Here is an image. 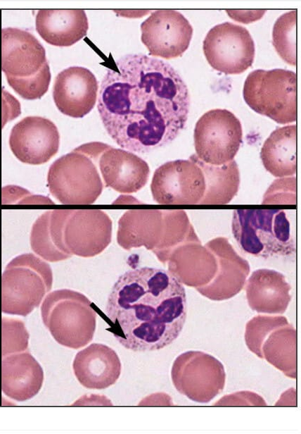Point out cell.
<instances>
[{
  "mask_svg": "<svg viewBox=\"0 0 301 434\" xmlns=\"http://www.w3.org/2000/svg\"><path fill=\"white\" fill-rule=\"evenodd\" d=\"M233 236L244 252L257 257L295 252L290 221L283 209H238L233 212Z\"/></svg>",
  "mask_w": 301,
  "mask_h": 434,
  "instance_id": "obj_4",
  "label": "cell"
},
{
  "mask_svg": "<svg viewBox=\"0 0 301 434\" xmlns=\"http://www.w3.org/2000/svg\"><path fill=\"white\" fill-rule=\"evenodd\" d=\"M287 326L282 330L279 329L281 326L276 331H272L262 354V358L283 371L286 376L293 378L295 376V337L288 340L295 336V332L292 326L288 328Z\"/></svg>",
  "mask_w": 301,
  "mask_h": 434,
  "instance_id": "obj_23",
  "label": "cell"
},
{
  "mask_svg": "<svg viewBox=\"0 0 301 434\" xmlns=\"http://www.w3.org/2000/svg\"><path fill=\"white\" fill-rule=\"evenodd\" d=\"M203 49L211 67L226 75L245 72L255 57V44L248 30L229 22L218 24L208 31Z\"/></svg>",
  "mask_w": 301,
  "mask_h": 434,
  "instance_id": "obj_12",
  "label": "cell"
},
{
  "mask_svg": "<svg viewBox=\"0 0 301 434\" xmlns=\"http://www.w3.org/2000/svg\"><path fill=\"white\" fill-rule=\"evenodd\" d=\"M74 374L86 388L103 390L119 379L122 365L116 352L101 343H92L75 355L72 363Z\"/></svg>",
  "mask_w": 301,
  "mask_h": 434,
  "instance_id": "obj_17",
  "label": "cell"
},
{
  "mask_svg": "<svg viewBox=\"0 0 301 434\" xmlns=\"http://www.w3.org/2000/svg\"><path fill=\"white\" fill-rule=\"evenodd\" d=\"M107 144L86 143L55 161L49 170L50 192L60 203H93L90 197V177L96 175L95 164Z\"/></svg>",
  "mask_w": 301,
  "mask_h": 434,
  "instance_id": "obj_8",
  "label": "cell"
},
{
  "mask_svg": "<svg viewBox=\"0 0 301 434\" xmlns=\"http://www.w3.org/2000/svg\"><path fill=\"white\" fill-rule=\"evenodd\" d=\"M171 378L179 393L193 402L207 403L223 390L226 373L222 364L212 355L188 351L174 360Z\"/></svg>",
  "mask_w": 301,
  "mask_h": 434,
  "instance_id": "obj_10",
  "label": "cell"
},
{
  "mask_svg": "<svg viewBox=\"0 0 301 434\" xmlns=\"http://www.w3.org/2000/svg\"><path fill=\"white\" fill-rule=\"evenodd\" d=\"M189 106L187 86L172 66L144 54H127L103 76L97 108L113 140L143 154L179 135Z\"/></svg>",
  "mask_w": 301,
  "mask_h": 434,
  "instance_id": "obj_1",
  "label": "cell"
},
{
  "mask_svg": "<svg viewBox=\"0 0 301 434\" xmlns=\"http://www.w3.org/2000/svg\"><path fill=\"white\" fill-rule=\"evenodd\" d=\"M52 283V271L47 263L31 253L15 256L1 275L2 312L27 316L39 306Z\"/></svg>",
  "mask_w": 301,
  "mask_h": 434,
  "instance_id": "obj_6",
  "label": "cell"
},
{
  "mask_svg": "<svg viewBox=\"0 0 301 434\" xmlns=\"http://www.w3.org/2000/svg\"><path fill=\"white\" fill-rule=\"evenodd\" d=\"M24 188L8 185L2 189V204H44L50 200L43 197L32 195L28 191L25 193Z\"/></svg>",
  "mask_w": 301,
  "mask_h": 434,
  "instance_id": "obj_27",
  "label": "cell"
},
{
  "mask_svg": "<svg viewBox=\"0 0 301 434\" xmlns=\"http://www.w3.org/2000/svg\"><path fill=\"white\" fill-rule=\"evenodd\" d=\"M202 168L194 159L167 161L154 172L150 190L160 204H200L205 192Z\"/></svg>",
  "mask_w": 301,
  "mask_h": 434,
  "instance_id": "obj_11",
  "label": "cell"
},
{
  "mask_svg": "<svg viewBox=\"0 0 301 434\" xmlns=\"http://www.w3.org/2000/svg\"><path fill=\"white\" fill-rule=\"evenodd\" d=\"M98 310L84 294L62 289L46 295L41 306V316L58 344L77 349L93 340Z\"/></svg>",
  "mask_w": 301,
  "mask_h": 434,
  "instance_id": "obj_5",
  "label": "cell"
},
{
  "mask_svg": "<svg viewBox=\"0 0 301 434\" xmlns=\"http://www.w3.org/2000/svg\"><path fill=\"white\" fill-rule=\"evenodd\" d=\"M141 42L149 54L165 59L180 57L190 44L193 27L175 10H157L141 25Z\"/></svg>",
  "mask_w": 301,
  "mask_h": 434,
  "instance_id": "obj_13",
  "label": "cell"
},
{
  "mask_svg": "<svg viewBox=\"0 0 301 434\" xmlns=\"http://www.w3.org/2000/svg\"><path fill=\"white\" fill-rule=\"evenodd\" d=\"M242 138L241 123L233 113L226 109H212L205 113L196 124V156L207 164H226L234 160Z\"/></svg>",
  "mask_w": 301,
  "mask_h": 434,
  "instance_id": "obj_9",
  "label": "cell"
},
{
  "mask_svg": "<svg viewBox=\"0 0 301 434\" xmlns=\"http://www.w3.org/2000/svg\"><path fill=\"white\" fill-rule=\"evenodd\" d=\"M285 317H269L258 316L247 323L245 342L248 348L260 356V347L264 338L274 328L287 323Z\"/></svg>",
  "mask_w": 301,
  "mask_h": 434,
  "instance_id": "obj_26",
  "label": "cell"
},
{
  "mask_svg": "<svg viewBox=\"0 0 301 434\" xmlns=\"http://www.w3.org/2000/svg\"><path fill=\"white\" fill-rule=\"evenodd\" d=\"M1 62L8 85L23 99H41L48 91L51 72L46 51L30 32L2 29Z\"/></svg>",
  "mask_w": 301,
  "mask_h": 434,
  "instance_id": "obj_3",
  "label": "cell"
},
{
  "mask_svg": "<svg viewBox=\"0 0 301 434\" xmlns=\"http://www.w3.org/2000/svg\"><path fill=\"white\" fill-rule=\"evenodd\" d=\"M1 323V357L25 352L28 348L29 333L24 323L13 318L2 317Z\"/></svg>",
  "mask_w": 301,
  "mask_h": 434,
  "instance_id": "obj_25",
  "label": "cell"
},
{
  "mask_svg": "<svg viewBox=\"0 0 301 434\" xmlns=\"http://www.w3.org/2000/svg\"><path fill=\"white\" fill-rule=\"evenodd\" d=\"M97 164L106 187L122 193H134L148 182V163L133 152L108 144L99 155Z\"/></svg>",
  "mask_w": 301,
  "mask_h": 434,
  "instance_id": "obj_16",
  "label": "cell"
},
{
  "mask_svg": "<svg viewBox=\"0 0 301 434\" xmlns=\"http://www.w3.org/2000/svg\"><path fill=\"white\" fill-rule=\"evenodd\" d=\"M1 373L2 392L18 402L37 395L44 382L41 366L28 352L2 357Z\"/></svg>",
  "mask_w": 301,
  "mask_h": 434,
  "instance_id": "obj_18",
  "label": "cell"
},
{
  "mask_svg": "<svg viewBox=\"0 0 301 434\" xmlns=\"http://www.w3.org/2000/svg\"><path fill=\"white\" fill-rule=\"evenodd\" d=\"M245 103L256 113L279 124L297 118V77L294 71L257 69L249 73L243 89Z\"/></svg>",
  "mask_w": 301,
  "mask_h": 434,
  "instance_id": "obj_7",
  "label": "cell"
},
{
  "mask_svg": "<svg viewBox=\"0 0 301 434\" xmlns=\"http://www.w3.org/2000/svg\"><path fill=\"white\" fill-rule=\"evenodd\" d=\"M60 135L56 125L41 116H27L12 128L9 146L21 162L40 165L48 162L58 151Z\"/></svg>",
  "mask_w": 301,
  "mask_h": 434,
  "instance_id": "obj_14",
  "label": "cell"
},
{
  "mask_svg": "<svg viewBox=\"0 0 301 434\" xmlns=\"http://www.w3.org/2000/svg\"><path fill=\"white\" fill-rule=\"evenodd\" d=\"M40 37L53 46H70L87 35L89 23L84 10H39L35 20Z\"/></svg>",
  "mask_w": 301,
  "mask_h": 434,
  "instance_id": "obj_20",
  "label": "cell"
},
{
  "mask_svg": "<svg viewBox=\"0 0 301 434\" xmlns=\"http://www.w3.org/2000/svg\"><path fill=\"white\" fill-rule=\"evenodd\" d=\"M296 144V125L274 130L260 151V159L265 169L276 178L294 175L297 170Z\"/></svg>",
  "mask_w": 301,
  "mask_h": 434,
  "instance_id": "obj_21",
  "label": "cell"
},
{
  "mask_svg": "<svg viewBox=\"0 0 301 434\" xmlns=\"http://www.w3.org/2000/svg\"><path fill=\"white\" fill-rule=\"evenodd\" d=\"M297 9L281 15L272 30V44L280 57L290 66H296Z\"/></svg>",
  "mask_w": 301,
  "mask_h": 434,
  "instance_id": "obj_24",
  "label": "cell"
},
{
  "mask_svg": "<svg viewBox=\"0 0 301 434\" xmlns=\"http://www.w3.org/2000/svg\"><path fill=\"white\" fill-rule=\"evenodd\" d=\"M290 289L282 273L261 268L251 274L245 292L250 307L257 313L283 314L291 299Z\"/></svg>",
  "mask_w": 301,
  "mask_h": 434,
  "instance_id": "obj_19",
  "label": "cell"
},
{
  "mask_svg": "<svg viewBox=\"0 0 301 434\" xmlns=\"http://www.w3.org/2000/svg\"><path fill=\"white\" fill-rule=\"evenodd\" d=\"M98 84L87 68L72 66L60 72L53 88V98L58 109L72 118H83L94 107Z\"/></svg>",
  "mask_w": 301,
  "mask_h": 434,
  "instance_id": "obj_15",
  "label": "cell"
},
{
  "mask_svg": "<svg viewBox=\"0 0 301 434\" xmlns=\"http://www.w3.org/2000/svg\"><path fill=\"white\" fill-rule=\"evenodd\" d=\"M194 159L202 168L205 180V192L200 204H226L236 195L240 173L234 160L222 165L205 163L196 154Z\"/></svg>",
  "mask_w": 301,
  "mask_h": 434,
  "instance_id": "obj_22",
  "label": "cell"
},
{
  "mask_svg": "<svg viewBox=\"0 0 301 434\" xmlns=\"http://www.w3.org/2000/svg\"><path fill=\"white\" fill-rule=\"evenodd\" d=\"M187 302L182 283L171 272L131 269L112 287L103 320L117 342L133 352L162 349L183 330Z\"/></svg>",
  "mask_w": 301,
  "mask_h": 434,
  "instance_id": "obj_2",
  "label": "cell"
}]
</instances>
